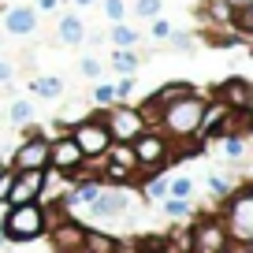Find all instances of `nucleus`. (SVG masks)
<instances>
[{
    "instance_id": "obj_21",
    "label": "nucleus",
    "mask_w": 253,
    "mask_h": 253,
    "mask_svg": "<svg viewBox=\"0 0 253 253\" xmlns=\"http://www.w3.org/2000/svg\"><path fill=\"white\" fill-rule=\"evenodd\" d=\"M112 38H116V45H119V48H130V45L138 41V34L130 30V26H116V34H112Z\"/></svg>"
},
{
    "instance_id": "obj_35",
    "label": "nucleus",
    "mask_w": 253,
    "mask_h": 253,
    "mask_svg": "<svg viewBox=\"0 0 253 253\" xmlns=\"http://www.w3.org/2000/svg\"><path fill=\"white\" fill-rule=\"evenodd\" d=\"M130 86H134V82H130V79H123L119 86H112V89H116V97H126V93H130Z\"/></svg>"
},
{
    "instance_id": "obj_26",
    "label": "nucleus",
    "mask_w": 253,
    "mask_h": 253,
    "mask_svg": "<svg viewBox=\"0 0 253 253\" xmlns=\"http://www.w3.org/2000/svg\"><path fill=\"white\" fill-rule=\"evenodd\" d=\"M160 11V0H138V15H145V19H153Z\"/></svg>"
},
{
    "instance_id": "obj_7",
    "label": "nucleus",
    "mask_w": 253,
    "mask_h": 253,
    "mask_svg": "<svg viewBox=\"0 0 253 253\" xmlns=\"http://www.w3.org/2000/svg\"><path fill=\"white\" fill-rule=\"evenodd\" d=\"M223 246H227V231H223V223L201 220L198 227H194V250H190V253H223Z\"/></svg>"
},
{
    "instance_id": "obj_36",
    "label": "nucleus",
    "mask_w": 253,
    "mask_h": 253,
    "mask_svg": "<svg viewBox=\"0 0 253 253\" xmlns=\"http://www.w3.org/2000/svg\"><path fill=\"white\" fill-rule=\"evenodd\" d=\"M8 79H11V63L0 60V82H8Z\"/></svg>"
},
{
    "instance_id": "obj_23",
    "label": "nucleus",
    "mask_w": 253,
    "mask_h": 253,
    "mask_svg": "<svg viewBox=\"0 0 253 253\" xmlns=\"http://www.w3.org/2000/svg\"><path fill=\"white\" fill-rule=\"evenodd\" d=\"M223 153H227V157H242V138L227 134V138H223Z\"/></svg>"
},
{
    "instance_id": "obj_25",
    "label": "nucleus",
    "mask_w": 253,
    "mask_h": 253,
    "mask_svg": "<svg viewBox=\"0 0 253 253\" xmlns=\"http://www.w3.org/2000/svg\"><path fill=\"white\" fill-rule=\"evenodd\" d=\"M93 101L97 104H112V101H116V89H112V86H97L93 89Z\"/></svg>"
},
{
    "instance_id": "obj_32",
    "label": "nucleus",
    "mask_w": 253,
    "mask_h": 253,
    "mask_svg": "<svg viewBox=\"0 0 253 253\" xmlns=\"http://www.w3.org/2000/svg\"><path fill=\"white\" fill-rule=\"evenodd\" d=\"M82 71H86L89 79H97V75H101V63L97 60H82Z\"/></svg>"
},
{
    "instance_id": "obj_31",
    "label": "nucleus",
    "mask_w": 253,
    "mask_h": 253,
    "mask_svg": "<svg viewBox=\"0 0 253 253\" xmlns=\"http://www.w3.org/2000/svg\"><path fill=\"white\" fill-rule=\"evenodd\" d=\"M168 212H171V216H186V201L171 198V201H168Z\"/></svg>"
},
{
    "instance_id": "obj_14",
    "label": "nucleus",
    "mask_w": 253,
    "mask_h": 253,
    "mask_svg": "<svg viewBox=\"0 0 253 253\" xmlns=\"http://www.w3.org/2000/svg\"><path fill=\"white\" fill-rule=\"evenodd\" d=\"M4 26H8L11 34H30L34 26H38V15H34L30 8H11L8 19H4Z\"/></svg>"
},
{
    "instance_id": "obj_16",
    "label": "nucleus",
    "mask_w": 253,
    "mask_h": 253,
    "mask_svg": "<svg viewBox=\"0 0 253 253\" xmlns=\"http://www.w3.org/2000/svg\"><path fill=\"white\" fill-rule=\"evenodd\" d=\"M60 38L67 41V45H79V41H82V23L75 15H63L60 19Z\"/></svg>"
},
{
    "instance_id": "obj_15",
    "label": "nucleus",
    "mask_w": 253,
    "mask_h": 253,
    "mask_svg": "<svg viewBox=\"0 0 253 253\" xmlns=\"http://www.w3.org/2000/svg\"><path fill=\"white\" fill-rule=\"evenodd\" d=\"M82 250H86V253H116V238H112V235H101V231H86Z\"/></svg>"
},
{
    "instance_id": "obj_18",
    "label": "nucleus",
    "mask_w": 253,
    "mask_h": 253,
    "mask_svg": "<svg viewBox=\"0 0 253 253\" xmlns=\"http://www.w3.org/2000/svg\"><path fill=\"white\" fill-rule=\"evenodd\" d=\"M116 67H119L123 75H130V71L138 67V56L130 52V48H119V52H116Z\"/></svg>"
},
{
    "instance_id": "obj_29",
    "label": "nucleus",
    "mask_w": 253,
    "mask_h": 253,
    "mask_svg": "<svg viewBox=\"0 0 253 253\" xmlns=\"http://www.w3.org/2000/svg\"><path fill=\"white\" fill-rule=\"evenodd\" d=\"M149 198H157V201L168 198V182H164V179H153V182H149Z\"/></svg>"
},
{
    "instance_id": "obj_24",
    "label": "nucleus",
    "mask_w": 253,
    "mask_h": 253,
    "mask_svg": "<svg viewBox=\"0 0 253 253\" xmlns=\"http://www.w3.org/2000/svg\"><path fill=\"white\" fill-rule=\"evenodd\" d=\"M11 119H15V123H26V119H30V104L15 101V104H11Z\"/></svg>"
},
{
    "instance_id": "obj_11",
    "label": "nucleus",
    "mask_w": 253,
    "mask_h": 253,
    "mask_svg": "<svg viewBox=\"0 0 253 253\" xmlns=\"http://www.w3.org/2000/svg\"><path fill=\"white\" fill-rule=\"evenodd\" d=\"M216 93H220V101L227 104L231 112H250L253 89H250V82H246V79H227L220 89H216Z\"/></svg>"
},
{
    "instance_id": "obj_27",
    "label": "nucleus",
    "mask_w": 253,
    "mask_h": 253,
    "mask_svg": "<svg viewBox=\"0 0 253 253\" xmlns=\"http://www.w3.org/2000/svg\"><path fill=\"white\" fill-rule=\"evenodd\" d=\"M104 11H108V19H112V23H119V19H123V0H108V4H104Z\"/></svg>"
},
{
    "instance_id": "obj_1",
    "label": "nucleus",
    "mask_w": 253,
    "mask_h": 253,
    "mask_svg": "<svg viewBox=\"0 0 253 253\" xmlns=\"http://www.w3.org/2000/svg\"><path fill=\"white\" fill-rule=\"evenodd\" d=\"M201 112H205V101H201L198 93L182 97V101L168 104V108L160 112V126H164L171 138H194L198 126H201Z\"/></svg>"
},
{
    "instance_id": "obj_6",
    "label": "nucleus",
    "mask_w": 253,
    "mask_h": 253,
    "mask_svg": "<svg viewBox=\"0 0 253 253\" xmlns=\"http://www.w3.org/2000/svg\"><path fill=\"white\" fill-rule=\"evenodd\" d=\"M130 153H134V164L142 168H157L160 160L168 157V142L160 134H149V130H142V134L130 142Z\"/></svg>"
},
{
    "instance_id": "obj_9",
    "label": "nucleus",
    "mask_w": 253,
    "mask_h": 253,
    "mask_svg": "<svg viewBox=\"0 0 253 253\" xmlns=\"http://www.w3.org/2000/svg\"><path fill=\"white\" fill-rule=\"evenodd\" d=\"M41 186H45V171H15L8 201H11V205H26V201H38Z\"/></svg>"
},
{
    "instance_id": "obj_33",
    "label": "nucleus",
    "mask_w": 253,
    "mask_h": 253,
    "mask_svg": "<svg viewBox=\"0 0 253 253\" xmlns=\"http://www.w3.org/2000/svg\"><path fill=\"white\" fill-rule=\"evenodd\" d=\"M153 34H157V38H171V26H168L164 19H157V23H153Z\"/></svg>"
},
{
    "instance_id": "obj_38",
    "label": "nucleus",
    "mask_w": 253,
    "mask_h": 253,
    "mask_svg": "<svg viewBox=\"0 0 253 253\" xmlns=\"http://www.w3.org/2000/svg\"><path fill=\"white\" fill-rule=\"evenodd\" d=\"M79 4H93V0H79Z\"/></svg>"
},
{
    "instance_id": "obj_13",
    "label": "nucleus",
    "mask_w": 253,
    "mask_h": 253,
    "mask_svg": "<svg viewBox=\"0 0 253 253\" xmlns=\"http://www.w3.org/2000/svg\"><path fill=\"white\" fill-rule=\"evenodd\" d=\"M89 205H93V216H108V220H116L119 212H126V194H97Z\"/></svg>"
},
{
    "instance_id": "obj_12",
    "label": "nucleus",
    "mask_w": 253,
    "mask_h": 253,
    "mask_svg": "<svg viewBox=\"0 0 253 253\" xmlns=\"http://www.w3.org/2000/svg\"><path fill=\"white\" fill-rule=\"evenodd\" d=\"M82 238H86V231H82L75 220H63L60 227L52 231V246L60 253H82Z\"/></svg>"
},
{
    "instance_id": "obj_20",
    "label": "nucleus",
    "mask_w": 253,
    "mask_h": 253,
    "mask_svg": "<svg viewBox=\"0 0 253 253\" xmlns=\"http://www.w3.org/2000/svg\"><path fill=\"white\" fill-rule=\"evenodd\" d=\"M97 194H101V182H97V179H89V182H82V190L75 194L71 201H86V205H89V201H93Z\"/></svg>"
},
{
    "instance_id": "obj_28",
    "label": "nucleus",
    "mask_w": 253,
    "mask_h": 253,
    "mask_svg": "<svg viewBox=\"0 0 253 253\" xmlns=\"http://www.w3.org/2000/svg\"><path fill=\"white\" fill-rule=\"evenodd\" d=\"M11 179H15V171H0V201H8V194H11Z\"/></svg>"
},
{
    "instance_id": "obj_34",
    "label": "nucleus",
    "mask_w": 253,
    "mask_h": 253,
    "mask_svg": "<svg viewBox=\"0 0 253 253\" xmlns=\"http://www.w3.org/2000/svg\"><path fill=\"white\" fill-rule=\"evenodd\" d=\"M231 11H242V8H253V0H223Z\"/></svg>"
},
{
    "instance_id": "obj_8",
    "label": "nucleus",
    "mask_w": 253,
    "mask_h": 253,
    "mask_svg": "<svg viewBox=\"0 0 253 253\" xmlns=\"http://www.w3.org/2000/svg\"><path fill=\"white\" fill-rule=\"evenodd\" d=\"M48 168V142L45 138H30L19 145L15 153V171H45Z\"/></svg>"
},
{
    "instance_id": "obj_37",
    "label": "nucleus",
    "mask_w": 253,
    "mask_h": 253,
    "mask_svg": "<svg viewBox=\"0 0 253 253\" xmlns=\"http://www.w3.org/2000/svg\"><path fill=\"white\" fill-rule=\"evenodd\" d=\"M38 8H45V11H52V8H56V0H38Z\"/></svg>"
},
{
    "instance_id": "obj_19",
    "label": "nucleus",
    "mask_w": 253,
    "mask_h": 253,
    "mask_svg": "<svg viewBox=\"0 0 253 253\" xmlns=\"http://www.w3.org/2000/svg\"><path fill=\"white\" fill-rule=\"evenodd\" d=\"M60 79H38V82H34V93H41V97H56V93H60Z\"/></svg>"
},
{
    "instance_id": "obj_22",
    "label": "nucleus",
    "mask_w": 253,
    "mask_h": 253,
    "mask_svg": "<svg viewBox=\"0 0 253 253\" xmlns=\"http://www.w3.org/2000/svg\"><path fill=\"white\" fill-rule=\"evenodd\" d=\"M130 171H134V168H123V164H104V175H108V179H116V182H123V179H130Z\"/></svg>"
},
{
    "instance_id": "obj_17",
    "label": "nucleus",
    "mask_w": 253,
    "mask_h": 253,
    "mask_svg": "<svg viewBox=\"0 0 253 253\" xmlns=\"http://www.w3.org/2000/svg\"><path fill=\"white\" fill-rule=\"evenodd\" d=\"M168 194H171V198H179V201H186L190 194H194V182H190L186 175H179V179L168 182Z\"/></svg>"
},
{
    "instance_id": "obj_5",
    "label": "nucleus",
    "mask_w": 253,
    "mask_h": 253,
    "mask_svg": "<svg viewBox=\"0 0 253 253\" xmlns=\"http://www.w3.org/2000/svg\"><path fill=\"white\" fill-rule=\"evenodd\" d=\"M71 138H75V145H79L82 157H104V149L112 145V138H108V130H104L101 119H82Z\"/></svg>"
},
{
    "instance_id": "obj_10",
    "label": "nucleus",
    "mask_w": 253,
    "mask_h": 253,
    "mask_svg": "<svg viewBox=\"0 0 253 253\" xmlns=\"http://www.w3.org/2000/svg\"><path fill=\"white\" fill-rule=\"evenodd\" d=\"M82 153H79V145H75V138H60V142H52L48 145V164L56 168V171H79L82 168Z\"/></svg>"
},
{
    "instance_id": "obj_3",
    "label": "nucleus",
    "mask_w": 253,
    "mask_h": 253,
    "mask_svg": "<svg viewBox=\"0 0 253 253\" xmlns=\"http://www.w3.org/2000/svg\"><path fill=\"white\" fill-rule=\"evenodd\" d=\"M223 231H227V235H235L238 242H250V235H253V190H250V186H242L235 198H231Z\"/></svg>"
},
{
    "instance_id": "obj_2",
    "label": "nucleus",
    "mask_w": 253,
    "mask_h": 253,
    "mask_svg": "<svg viewBox=\"0 0 253 253\" xmlns=\"http://www.w3.org/2000/svg\"><path fill=\"white\" fill-rule=\"evenodd\" d=\"M45 231V212L38 209V201H26V205H11V212L4 216V235L26 242V238H38Z\"/></svg>"
},
{
    "instance_id": "obj_30",
    "label": "nucleus",
    "mask_w": 253,
    "mask_h": 253,
    "mask_svg": "<svg viewBox=\"0 0 253 253\" xmlns=\"http://www.w3.org/2000/svg\"><path fill=\"white\" fill-rule=\"evenodd\" d=\"M209 190H212V194H227V179H220V175H209Z\"/></svg>"
},
{
    "instance_id": "obj_4",
    "label": "nucleus",
    "mask_w": 253,
    "mask_h": 253,
    "mask_svg": "<svg viewBox=\"0 0 253 253\" xmlns=\"http://www.w3.org/2000/svg\"><path fill=\"white\" fill-rule=\"evenodd\" d=\"M104 130H108L112 142H134L138 134L145 130V119L138 108H126V104H112L108 108V119H104Z\"/></svg>"
}]
</instances>
